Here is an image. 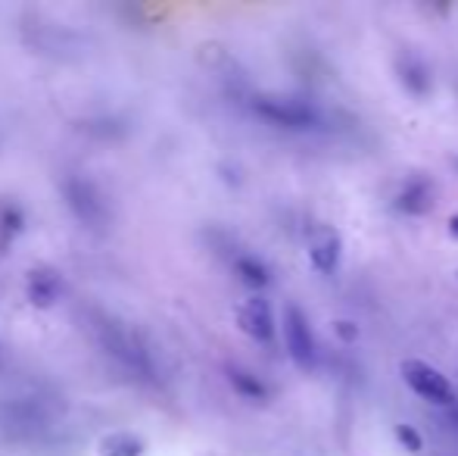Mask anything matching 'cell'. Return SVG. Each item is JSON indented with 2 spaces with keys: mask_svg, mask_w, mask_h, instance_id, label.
Returning <instances> with one entry per match:
<instances>
[{
  "mask_svg": "<svg viewBox=\"0 0 458 456\" xmlns=\"http://www.w3.org/2000/svg\"><path fill=\"white\" fill-rule=\"evenodd\" d=\"M60 191H63V203H66V210L85 228L103 231V228L109 226V222H113V207H109L106 194H103L100 185L91 182L88 176H81V172H72V176L63 178Z\"/></svg>",
  "mask_w": 458,
  "mask_h": 456,
  "instance_id": "6da1fadb",
  "label": "cell"
},
{
  "mask_svg": "<svg viewBox=\"0 0 458 456\" xmlns=\"http://www.w3.org/2000/svg\"><path fill=\"white\" fill-rule=\"evenodd\" d=\"M399 372H403V382L409 384V388L415 391L421 400L440 403V407H449V403L455 400L453 382H449V378L443 375L437 366L424 363V359H403Z\"/></svg>",
  "mask_w": 458,
  "mask_h": 456,
  "instance_id": "7a4b0ae2",
  "label": "cell"
},
{
  "mask_svg": "<svg viewBox=\"0 0 458 456\" xmlns=\"http://www.w3.org/2000/svg\"><path fill=\"white\" fill-rule=\"evenodd\" d=\"M253 113L277 128H312L318 122V113L309 104L293 98H272V94L253 98Z\"/></svg>",
  "mask_w": 458,
  "mask_h": 456,
  "instance_id": "3957f363",
  "label": "cell"
},
{
  "mask_svg": "<svg viewBox=\"0 0 458 456\" xmlns=\"http://www.w3.org/2000/svg\"><path fill=\"white\" fill-rule=\"evenodd\" d=\"M284 341H287V353L302 372L315 369V359H318V350H315V338L312 329H309V319L300 306L290 304L284 310Z\"/></svg>",
  "mask_w": 458,
  "mask_h": 456,
  "instance_id": "277c9868",
  "label": "cell"
},
{
  "mask_svg": "<svg viewBox=\"0 0 458 456\" xmlns=\"http://www.w3.org/2000/svg\"><path fill=\"white\" fill-rule=\"evenodd\" d=\"M63 294H66V279H63V272L56 266H35L29 269V279H25V297H29L31 306H38V310H47V306H54L56 300H63Z\"/></svg>",
  "mask_w": 458,
  "mask_h": 456,
  "instance_id": "5b68a950",
  "label": "cell"
},
{
  "mask_svg": "<svg viewBox=\"0 0 458 456\" xmlns=\"http://www.w3.org/2000/svg\"><path fill=\"white\" fill-rule=\"evenodd\" d=\"M340 256H344V241H340L337 228L331 226H312L309 228V260L318 275H334L340 269Z\"/></svg>",
  "mask_w": 458,
  "mask_h": 456,
  "instance_id": "8992f818",
  "label": "cell"
},
{
  "mask_svg": "<svg viewBox=\"0 0 458 456\" xmlns=\"http://www.w3.org/2000/svg\"><path fill=\"white\" fill-rule=\"evenodd\" d=\"M237 325H241L243 335H250L256 344H272L275 341L272 306H268V300L259 297V294L241 304V310H237Z\"/></svg>",
  "mask_w": 458,
  "mask_h": 456,
  "instance_id": "52a82bcc",
  "label": "cell"
},
{
  "mask_svg": "<svg viewBox=\"0 0 458 456\" xmlns=\"http://www.w3.org/2000/svg\"><path fill=\"white\" fill-rule=\"evenodd\" d=\"M434 207V185L428 182L424 176H411L403 182L396 194V210L405 216H424L428 210Z\"/></svg>",
  "mask_w": 458,
  "mask_h": 456,
  "instance_id": "ba28073f",
  "label": "cell"
},
{
  "mask_svg": "<svg viewBox=\"0 0 458 456\" xmlns=\"http://www.w3.org/2000/svg\"><path fill=\"white\" fill-rule=\"evenodd\" d=\"M396 69H399V79H403V85L409 88L415 98H424V94L430 91V69L424 66V60H418L415 54L399 56Z\"/></svg>",
  "mask_w": 458,
  "mask_h": 456,
  "instance_id": "9c48e42d",
  "label": "cell"
},
{
  "mask_svg": "<svg viewBox=\"0 0 458 456\" xmlns=\"http://www.w3.org/2000/svg\"><path fill=\"white\" fill-rule=\"evenodd\" d=\"M234 272L241 275V281L243 285H250L253 291H262V288L272 281V272H268V266L259 260V256H253V254H241L234 260Z\"/></svg>",
  "mask_w": 458,
  "mask_h": 456,
  "instance_id": "30bf717a",
  "label": "cell"
},
{
  "mask_svg": "<svg viewBox=\"0 0 458 456\" xmlns=\"http://www.w3.org/2000/svg\"><path fill=\"white\" fill-rule=\"evenodd\" d=\"M228 382H231V388H234L237 394L243 397V400H268V388L253 375V372L231 366V369H228Z\"/></svg>",
  "mask_w": 458,
  "mask_h": 456,
  "instance_id": "8fae6325",
  "label": "cell"
},
{
  "mask_svg": "<svg viewBox=\"0 0 458 456\" xmlns=\"http://www.w3.org/2000/svg\"><path fill=\"white\" fill-rule=\"evenodd\" d=\"M100 456H144V441L128 432H113L100 441Z\"/></svg>",
  "mask_w": 458,
  "mask_h": 456,
  "instance_id": "7c38bea8",
  "label": "cell"
},
{
  "mask_svg": "<svg viewBox=\"0 0 458 456\" xmlns=\"http://www.w3.org/2000/svg\"><path fill=\"white\" fill-rule=\"evenodd\" d=\"M25 228V213L19 203L4 201L0 203V247H10L13 237H19V231Z\"/></svg>",
  "mask_w": 458,
  "mask_h": 456,
  "instance_id": "4fadbf2b",
  "label": "cell"
},
{
  "mask_svg": "<svg viewBox=\"0 0 458 456\" xmlns=\"http://www.w3.org/2000/svg\"><path fill=\"white\" fill-rule=\"evenodd\" d=\"M396 441H399V444H403L409 453H421V447H424L421 434H418L411 426H396Z\"/></svg>",
  "mask_w": 458,
  "mask_h": 456,
  "instance_id": "5bb4252c",
  "label": "cell"
},
{
  "mask_svg": "<svg viewBox=\"0 0 458 456\" xmlns=\"http://www.w3.org/2000/svg\"><path fill=\"white\" fill-rule=\"evenodd\" d=\"M334 331H337V338H344V341H356V338H359L356 323H346V319H340V323H334Z\"/></svg>",
  "mask_w": 458,
  "mask_h": 456,
  "instance_id": "9a60e30c",
  "label": "cell"
},
{
  "mask_svg": "<svg viewBox=\"0 0 458 456\" xmlns=\"http://www.w3.org/2000/svg\"><path fill=\"white\" fill-rule=\"evenodd\" d=\"M449 231H453V237H458V216H453V219H449Z\"/></svg>",
  "mask_w": 458,
  "mask_h": 456,
  "instance_id": "2e32d148",
  "label": "cell"
},
{
  "mask_svg": "<svg viewBox=\"0 0 458 456\" xmlns=\"http://www.w3.org/2000/svg\"><path fill=\"white\" fill-rule=\"evenodd\" d=\"M0 357H4V350H0Z\"/></svg>",
  "mask_w": 458,
  "mask_h": 456,
  "instance_id": "e0dca14e",
  "label": "cell"
}]
</instances>
